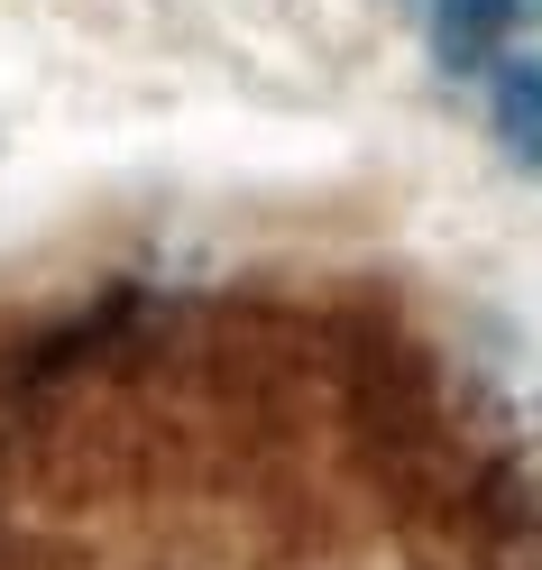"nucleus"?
<instances>
[{
    "label": "nucleus",
    "mask_w": 542,
    "mask_h": 570,
    "mask_svg": "<svg viewBox=\"0 0 542 570\" xmlns=\"http://www.w3.org/2000/svg\"><path fill=\"white\" fill-rule=\"evenodd\" d=\"M533 28H542V0H432V56H442V75H487Z\"/></svg>",
    "instance_id": "f257e3e1"
},
{
    "label": "nucleus",
    "mask_w": 542,
    "mask_h": 570,
    "mask_svg": "<svg viewBox=\"0 0 542 570\" xmlns=\"http://www.w3.org/2000/svg\"><path fill=\"white\" fill-rule=\"evenodd\" d=\"M487 129H496V148L542 185V28L487 65Z\"/></svg>",
    "instance_id": "f03ea898"
}]
</instances>
